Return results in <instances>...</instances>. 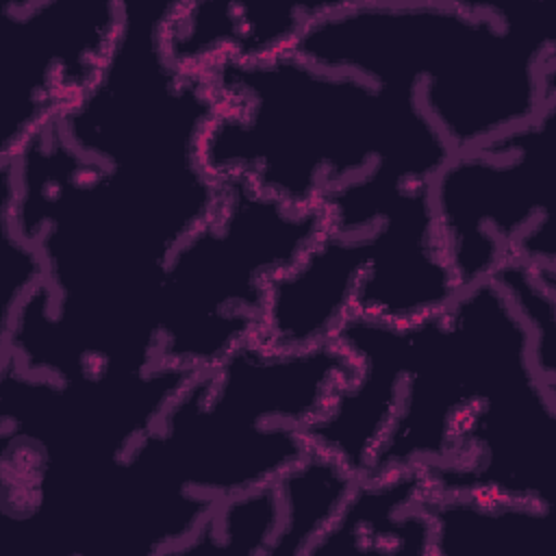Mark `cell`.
<instances>
[{
  "label": "cell",
  "mask_w": 556,
  "mask_h": 556,
  "mask_svg": "<svg viewBox=\"0 0 556 556\" xmlns=\"http://www.w3.org/2000/svg\"><path fill=\"white\" fill-rule=\"evenodd\" d=\"M358 326L391 400L363 478L419 471L432 495L554 506L556 384L493 278L421 319L358 317Z\"/></svg>",
  "instance_id": "6da1fadb"
},
{
  "label": "cell",
  "mask_w": 556,
  "mask_h": 556,
  "mask_svg": "<svg viewBox=\"0 0 556 556\" xmlns=\"http://www.w3.org/2000/svg\"><path fill=\"white\" fill-rule=\"evenodd\" d=\"M215 98L200 156L295 206L374 176L430 182L452 148L413 93L317 65L289 50L206 74Z\"/></svg>",
  "instance_id": "7a4b0ae2"
},
{
  "label": "cell",
  "mask_w": 556,
  "mask_h": 556,
  "mask_svg": "<svg viewBox=\"0 0 556 556\" xmlns=\"http://www.w3.org/2000/svg\"><path fill=\"white\" fill-rule=\"evenodd\" d=\"M293 52L413 93L452 152L556 104L543 2H324Z\"/></svg>",
  "instance_id": "3957f363"
},
{
  "label": "cell",
  "mask_w": 556,
  "mask_h": 556,
  "mask_svg": "<svg viewBox=\"0 0 556 556\" xmlns=\"http://www.w3.org/2000/svg\"><path fill=\"white\" fill-rule=\"evenodd\" d=\"M319 208L219 180L211 215L167 256L156 295L159 361L204 371L261 337L274 280L321 232Z\"/></svg>",
  "instance_id": "277c9868"
},
{
  "label": "cell",
  "mask_w": 556,
  "mask_h": 556,
  "mask_svg": "<svg viewBox=\"0 0 556 556\" xmlns=\"http://www.w3.org/2000/svg\"><path fill=\"white\" fill-rule=\"evenodd\" d=\"M556 104L532 122L456 150L428 182L443 254L460 285L510 261L556 269L552 128Z\"/></svg>",
  "instance_id": "5b68a950"
},
{
  "label": "cell",
  "mask_w": 556,
  "mask_h": 556,
  "mask_svg": "<svg viewBox=\"0 0 556 556\" xmlns=\"http://www.w3.org/2000/svg\"><path fill=\"white\" fill-rule=\"evenodd\" d=\"M124 17V2H7V52L15 56L17 113L2 152L22 143L89 87L106 63Z\"/></svg>",
  "instance_id": "8992f818"
},
{
  "label": "cell",
  "mask_w": 556,
  "mask_h": 556,
  "mask_svg": "<svg viewBox=\"0 0 556 556\" xmlns=\"http://www.w3.org/2000/svg\"><path fill=\"white\" fill-rule=\"evenodd\" d=\"M324 2H167L163 41L172 61L206 76L228 63H252L293 50Z\"/></svg>",
  "instance_id": "52a82bcc"
},
{
  "label": "cell",
  "mask_w": 556,
  "mask_h": 556,
  "mask_svg": "<svg viewBox=\"0 0 556 556\" xmlns=\"http://www.w3.org/2000/svg\"><path fill=\"white\" fill-rule=\"evenodd\" d=\"M430 495L432 491L419 471L358 478L332 523L308 549V556H432Z\"/></svg>",
  "instance_id": "ba28073f"
},
{
  "label": "cell",
  "mask_w": 556,
  "mask_h": 556,
  "mask_svg": "<svg viewBox=\"0 0 556 556\" xmlns=\"http://www.w3.org/2000/svg\"><path fill=\"white\" fill-rule=\"evenodd\" d=\"M552 508L471 495H430L432 556H539Z\"/></svg>",
  "instance_id": "9c48e42d"
},
{
  "label": "cell",
  "mask_w": 556,
  "mask_h": 556,
  "mask_svg": "<svg viewBox=\"0 0 556 556\" xmlns=\"http://www.w3.org/2000/svg\"><path fill=\"white\" fill-rule=\"evenodd\" d=\"M358 476L348 465L311 447L276 480L280 532L274 554H308L341 510Z\"/></svg>",
  "instance_id": "30bf717a"
},
{
  "label": "cell",
  "mask_w": 556,
  "mask_h": 556,
  "mask_svg": "<svg viewBox=\"0 0 556 556\" xmlns=\"http://www.w3.org/2000/svg\"><path fill=\"white\" fill-rule=\"evenodd\" d=\"M526 324L543 376L556 384V269L510 261L491 276Z\"/></svg>",
  "instance_id": "8fae6325"
}]
</instances>
